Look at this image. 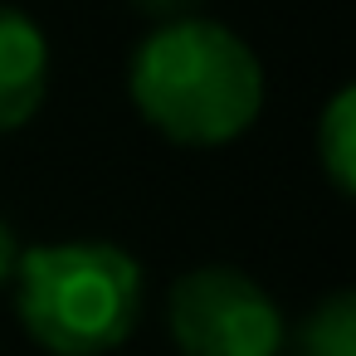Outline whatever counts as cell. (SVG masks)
Masks as SVG:
<instances>
[{"label":"cell","mask_w":356,"mask_h":356,"mask_svg":"<svg viewBox=\"0 0 356 356\" xmlns=\"http://www.w3.org/2000/svg\"><path fill=\"white\" fill-rule=\"evenodd\" d=\"M127 93L166 142L225 147L254 127L264 108V69L229 25L181 15L137 44Z\"/></svg>","instance_id":"6da1fadb"},{"label":"cell","mask_w":356,"mask_h":356,"mask_svg":"<svg viewBox=\"0 0 356 356\" xmlns=\"http://www.w3.org/2000/svg\"><path fill=\"white\" fill-rule=\"evenodd\" d=\"M15 312L35 346L49 356L118 351L147 307L142 264L108 239H59L20 249Z\"/></svg>","instance_id":"7a4b0ae2"},{"label":"cell","mask_w":356,"mask_h":356,"mask_svg":"<svg viewBox=\"0 0 356 356\" xmlns=\"http://www.w3.org/2000/svg\"><path fill=\"white\" fill-rule=\"evenodd\" d=\"M166 322L181 356H278L288 341L283 307L229 264L181 273L166 298Z\"/></svg>","instance_id":"3957f363"},{"label":"cell","mask_w":356,"mask_h":356,"mask_svg":"<svg viewBox=\"0 0 356 356\" xmlns=\"http://www.w3.org/2000/svg\"><path fill=\"white\" fill-rule=\"evenodd\" d=\"M49 93V40L44 30L15 10L0 6V132L25 127Z\"/></svg>","instance_id":"277c9868"},{"label":"cell","mask_w":356,"mask_h":356,"mask_svg":"<svg viewBox=\"0 0 356 356\" xmlns=\"http://www.w3.org/2000/svg\"><path fill=\"white\" fill-rule=\"evenodd\" d=\"M317 161L337 195L356 191V88H337L317 122Z\"/></svg>","instance_id":"5b68a950"},{"label":"cell","mask_w":356,"mask_h":356,"mask_svg":"<svg viewBox=\"0 0 356 356\" xmlns=\"http://www.w3.org/2000/svg\"><path fill=\"white\" fill-rule=\"evenodd\" d=\"M298 356H356V293H332L322 298L293 341Z\"/></svg>","instance_id":"8992f818"},{"label":"cell","mask_w":356,"mask_h":356,"mask_svg":"<svg viewBox=\"0 0 356 356\" xmlns=\"http://www.w3.org/2000/svg\"><path fill=\"white\" fill-rule=\"evenodd\" d=\"M15 264H20V239H15V229L6 220H0V288L15 278Z\"/></svg>","instance_id":"52a82bcc"},{"label":"cell","mask_w":356,"mask_h":356,"mask_svg":"<svg viewBox=\"0 0 356 356\" xmlns=\"http://www.w3.org/2000/svg\"><path fill=\"white\" fill-rule=\"evenodd\" d=\"M132 6L142 10V15H152V20H181V15H191V6L195 0H132Z\"/></svg>","instance_id":"ba28073f"}]
</instances>
